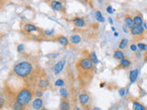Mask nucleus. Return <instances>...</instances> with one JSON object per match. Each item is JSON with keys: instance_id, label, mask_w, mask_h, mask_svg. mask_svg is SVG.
<instances>
[{"instance_id": "nucleus-1", "label": "nucleus", "mask_w": 147, "mask_h": 110, "mask_svg": "<svg viewBox=\"0 0 147 110\" xmlns=\"http://www.w3.org/2000/svg\"><path fill=\"white\" fill-rule=\"evenodd\" d=\"M33 71V65L31 64V62L28 61H22L18 62L13 68V72L15 73V75L23 78V79H26V78L30 76Z\"/></svg>"}, {"instance_id": "nucleus-2", "label": "nucleus", "mask_w": 147, "mask_h": 110, "mask_svg": "<svg viewBox=\"0 0 147 110\" xmlns=\"http://www.w3.org/2000/svg\"><path fill=\"white\" fill-rule=\"evenodd\" d=\"M34 92L32 91L30 87H23L16 95V100L20 102L23 107H27L29 105L32 98H33Z\"/></svg>"}, {"instance_id": "nucleus-3", "label": "nucleus", "mask_w": 147, "mask_h": 110, "mask_svg": "<svg viewBox=\"0 0 147 110\" xmlns=\"http://www.w3.org/2000/svg\"><path fill=\"white\" fill-rule=\"evenodd\" d=\"M94 62L92 61V59L89 56H85V57H82L77 61L76 63V67L78 69V71H81L83 72H91L94 71Z\"/></svg>"}, {"instance_id": "nucleus-4", "label": "nucleus", "mask_w": 147, "mask_h": 110, "mask_svg": "<svg viewBox=\"0 0 147 110\" xmlns=\"http://www.w3.org/2000/svg\"><path fill=\"white\" fill-rule=\"evenodd\" d=\"M130 33L133 38L142 39L144 35V29L142 25H134L130 29Z\"/></svg>"}, {"instance_id": "nucleus-5", "label": "nucleus", "mask_w": 147, "mask_h": 110, "mask_svg": "<svg viewBox=\"0 0 147 110\" xmlns=\"http://www.w3.org/2000/svg\"><path fill=\"white\" fill-rule=\"evenodd\" d=\"M90 101H91L90 95L88 94H86V93L80 94L79 96H78V102H79L80 105H82V107H88L89 104H90Z\"/></svg>"}, {"instance_id": "nucleus-6", "label": "nucleus", "mask_w": 147, "mask_h": 110, "mask_svg": "<svg viewBox=\"0 0 147 110\" xmlns=\"http://www.w3.org/2000/svg\"><path fill=\"white\" fill-rule=\"evenodd\" d=\"M50 85V82L47 78H40V79L37 82V87L38 89H41V90H45L47 89Z\"/></svg>"}, {"instance_id": "nucleus-7", "label": "nucleus", "mask_w": 147, "mask_h": 110, "mask_svg": "<svg viewBox=\"0 0 147 110\" xmlns=\"http://www.w3.org/2000/svg\"><path fill=\"white\" fill-rule=\"evenodd\" d=\"M31 107L35 110H39L43 107V100L41 97H36L33 101H32Z\"/></svg>"}, {"instance_id": "nucleus-8", "label": "nucleus", "mask_w": 147, "mask_h": 110, "mask_svg": "<svg viewBox=\"0 0 147 110\" xmlns=\"http://www.w3.org/2000/svg\"><path fill=\"white\" fill-rule=\"evenodd\" d=\"M64 64H65V61H64V60L59 61L56 64H55L54 67H53V72H54L55 74H59V73L62 72V71L63 70Z\"/></svg>"}, {"instance_id": "nucleus-9", "label": "nucleus", "mask_w": 147, "mask_h": 110, "mask_svg": "<svg viewBox=\"0 0 147 110\" xmlns=\"http://www.w3.org/2000/svg\"><path fill=\"white\" fill-rule=\"evenodd\" d=\"M131 65V62L125 57L124 59H122V60L119 61V65H118L117 68L118 69H127Z\"/></svg>"}, {"instance_id": "nucleus-10", "label": "nucleus", "mask_w": 147, "mask_h": 110, "mask_svg": "<svg viewBox=\"0 0 147 110\" xmlns=\"http://www.w3.org/2000/svg\"><path fill=\"white\" fill-rule=\"evenodd\" d=\"M23 30L27 33H31V32L34 31H38L39 29L37 28L34 24H31V23H26V24L23 26Z\"/></svg>"}, {"instance_id": "nucleus-11", "label": "nucleus", "mask_w": 147, "mask_h": 110, "mask_svg": "<svg viewBox=\"0 0 147 110\" xmlns=\"http://www.w3.org/2000/svg\"><path fill=\"white\" fill-rule=\"evenodd\" d=\"M71 21L77 28H83L86 26V21L83 17H74Z\"/></svg>"}, {"instance_id": "nucleus-12", "label": "nucleus", "mask_w": 147, "mask_h": 110, "mask_svg": "<svg viewBox=\"0 0 147 110\" xmlns=\"http://www.w3.org/2000/svg\"><path fill=\"white\" fill-rule=\"evenodd\" d=\"M51 7H52L53 9L56 11H62L63 10V6L62 2L60 1H56V0H53V1L51 2Z\"/></svg>"}, {"instance_id": "nucleus-13", "label": "nucleus", "mask_w": 147, "mask_h": 110, "mask_svg": "<svg viewBox=\"0 0 147 110\" xmlns=\"http://www.w3.org/2000/svg\"><path fill=\"white\" fill-rule=\"evenodd\" d=\"M57 41H58V43L60 45H62L63 46V47H67L69 42H70V40H69L65 36H63V35H59L57 37Z\"/></svg>"}, {"instance_id": "nucleus-14", "label": "nucleus", "mask_w": 147, "mask_h": 110, "mask_svg": "<svg viewBox=\"0 0 147 110\" xmlns=\"http://www.w3.org/2000/svg\"><path fill=\"white\" fill-rule=\"evenodd\" d=\"M124 22H125V25L128 29H131V28L134 26V23H133V17L130 15L124 16Z\"/></svg>"}, {"instance_id": "nucleus-15", "label": "nucleus", "mask_w": 147, "mask_h": 110, "mask_svg": "<svg viewBox=\"0 0 147 110\" xmlns=\"http://www.w3.org/2000/svg\"><path fill=\"white\" fill-rule=\"evenodd\" d=\"M59 108L62 110H67L70 108V104H69V101L67 98H63L60 101V105H59Z\"/></svg>"}, {"instance_id": "nucleus-16", "label": "nucleus", "mask_w": 147, "mask_h": 110, "mask_svg": "<svg viewBox=\"0 0 147 110\" xmlns=\"http://www.w3.org/2000/svg\"><path fill=\"white\" fill-rule=\"evenodd\" d=\"M113 57H114V59L118 60V61H121V60L125 58V54H124V52H122V50L117 49L113 53Z\"/></svg>"}, {"instance_id": "nucleus-17", "label": "nucleus", "mask_w": 147, "mask_h": 110, "mask_svg": "<svg viewBox=\"0 0 147 110\" xmlns=\"http://www.w3.org/2000/svg\"><path fill=\"white\" fill-rule=\"evenodd\" d=\"M138 75H139V70H138V69H134V70H132V71L130 72V82H131V84L135 82V81L137 80V78H138Z\"/></svg>"}, {"instance_id": "nucleus-18", "label": "nucleus", "mask_w": 147, "mask_h": 110, "mask_svg": "<svg viewBox=\"0 0 147 110\" xmlns=\"http://www.w3.org/2000/svg\"><path fill=\"white\" fill-rule=\"evenodd\" d=\"M132 108L134 110H146V107L138 101H132Z\"/></svg>"}, {"instance_id": "nucleus-19", "label": "nucleus", "mask_w": 147, "mask_h": 110, "mask_svg": "<svg viewBox=\"0 0 147 110\" xmlns=\"http://www.w3.org/2000/svg\"><path fill=\"white\" fill-rule=\"evenodd\" d=\"M69 40H70V42L73 44H78V43H80V41H81V37L79 35H72L70 37V39H69Z\"/></svg>"}, {"instance_id": "nucleus-20", "label": "nucleus", "mask_w": 147, "mask_h": 110, "mask_svg": "<svg viewBox=\"0 0 147 110\" xmlns=\"http://www.w3.org/2000/svg\"><path fill=\"white\" fill-rule=\"evenodd\" d=\"M24 107H23V105L20 102H18L17 100H15L11 104V108L12 109H15V110H21V109H24Z\"/></svg>"}, {"instance_id": "nucleus-21", "label": "nucleus", "mask_w": 147, "mask_h": 110, "mask_svg": "<svg viewBox=\"0 0 147 110\" xmlns=\"http://www.w3.org/2000/svg\"><path fill=\"white\" fill-rule=\"evenodd\" d=\"M133 23H134V25H142V23H144L142 17L141 15H136L135 17H133Z\"/></svg>"}, {"instance_id": "nucleus-22", "label": "nucleus", "mask_w": 147, "mask_h": 110, "mask_svg": "<svg viewBox=\"0 0 147 110\" xmlns=\"http://www.w3.org/2000/svg\"><path fill=\"white\" fill-rule=\"evenodd\" d=\"M128 43H129V40H126V39H122L121 40V42L119 43V49H121V50H124V49H126L127 48V46H128Z\"/></svg>"}, {"instance_id": "nucleus-23", "label": "nucleus", "mask_w": 147, "mask_h": 110, "mask_svg": "<svg viewBox=\"0 0 147 110\" xmlns=\"http://www.w3.org/2000/svg\"><path fill=\"white\" fill-rule=\"evenodd\" d=\"M59 92H60V95H61L63 98H68V90L65 88V87L61 88Z\"/></svg>"}, {"instance_id": "nucleus-24", "label": "nucleus", "mask_w": 147, "mask_h": 110, "mask_svg": "<svg viewBox=\"0 0 147 110\" xmlns=\"http://www.w3.org/2000/svg\"><path fill=\"white\" fill-rule=\"evenodd\" d=\"M95 16H96V20H98V21H99V22H104L105 21V18L103 17L102 14H101V12L99 10L96 11Z\"/></svg>"}, {"instance_id": "nucleus-25", "label": "nucleus", "mask_w": 147, "mask_h": 110, "mask_svg": "<svg viewBox=\"0 0 147 110\" xmlns=\"http://www.w3.org/2000/svg\"><path fill=\"white\" fill-rule=\"evenodd\" d=\"M137 47L140 50H142V52H147V44H145V43L139 42L137 44Z\"/></svg>"}, {"instance_id": "nucleus-26", "label": "nucleus", "mask_w": 147, "mask_h": 110, "mask_svg": "<svg viewBox=\"0 0 147 110\" xmlns=\"http://www.w3.org/2000/svg\"><path fill=\"white\" fill-rule=\"evenodd\" d=\"M90 57H91L92 61L94 62V63H95V64L98 63V57H96V53H95V52H91V53H90Z\"/></svg>"}, {"instance_id": "nucleus-27", "label": "nucleus", "mask_w": 147, "mask_h": 110, "mask_svg": "<svg viewBox=\"0 0 147 110\" xmlns=\"http://www.w3.org/2000/svg\"><path fill=\"white\" fill-rule=\"evenodd\" d=\"M34 95L36 96V97H41V96L43 95V92L41 89H39L34 92Z\"/></svg>"}, {"instance_id": "nucleus-28", "label": "nucleus", "mask_w": 147, "mask_h": 110, "mask_svg": "<svg viewBox=\"0 0 147 110\" xmlns=\"http://www.w3.org/2000/svg\"><path fill=\"white\" fill-rule=\"evenodd\" d=\"M55 86H63L64 85V81L62 80V79H59L57 80L56 82H55Z\"/></svg>"}, {"instance_id": "nucleus-29", "label": "nucleus", "mask_w": 147, "mask_h": 110, "mask_svg": "<svg viewBox=\"0 0 147 110\" xmlns=\"http://www.w3.org/2000/svg\"><path fill=\"white\" fill-rule=\"evenodd\" d=\"M24 50V45L23 44H20L18 46V52H22Z\"/></svg>"}, {"instance_id": "nucleus-30", "label": "nucleus", "mask_w": 147, "mask_h": 110, "mask_svg": "<svg viewBox=\"0 0 147 110\" xmlns=\"http://www.w3.org/2000/svg\"><path fill=\"white\" fill-rule=\"evenodd\" d=\"M130 49H131V52H136V50H138V47H137V45H135V44H131L130 46Z\"/></svg>"}, {"instance_id": "nucleus-31", "label": "nucleus", "mask_w": 147, "mask_h": 110, "mask_svg": "<svg viewBox=\"0 0 147 110\" xmlns=\"http://www.w3.org/2000/svg\"><path fill=\"white\" fill-rule=\"evenodd\" d=\"M125 92H126L125 88H121V89L119 90V94L121 96H123V95H125Z\"/></svg>"}, {"instance_id": "nucleus-32", "label": "nucleus", "mask_w": 147, "mask_h": 110, "mask_svg": "<svg viewBox=\"0 0 147 110\" xmlns=\"http://www.w3.org/2000/svg\"><path fill=\"white\" fill-rule=\"evenodd\" d=\"M107 12L108 13H109V14H112L113 13V8L110 7V6H109L108 7H107Z\"/></svg>"}, {"instance_id": "nucleus-33", "label": "nucleus", "mask_w": 147, "mask_h": 110, "mask_svg": "<svg viewBox=\"0 0 147 110\" xmlns=\"http://www.w3.org/2000/svg\"><path fill=\"white\" fill-rule=\"evenodd\" d=\"M53 30H45V31H44V34H45V35H52V34H53Z\"/></svg>"}, {"instance_id": "nucleus-34", "label": "nucleus", "mask_w": 147, "mask_h": 110, "mask_svg": "<svg viewBox=\"0 0 147 110\" xmlns=\"http://www.w3.org/2000/svg\"><path fill=\"white\" fill-rule=\"evenodd\" d=\"M147 62V52L144 55V62Z\"/></svg>"}, {"instance_id": "nucleus-35", "label": "nucleus", "mask_w": 147, "mask_h": 110, "mask_svg": "<svg viewBox=\"0 0 147 110\" xmlns=\"http://www.w3.org/2000/svg\"><path fill=\"white\" fill-rule=\"evenodd\" d=\"M109 23H110V24H113V21H112V19H111V18H109Z\"/></svg>"}, {"instance_id": "nucleus-36", "label": "nucleus", "mask_w": 147, "mask_h": 110, "mask_svg": "<svg viewBox=\"0 0 147 110\" xmlns=\"http://www.w3.org/2000/svg\"><path fill=\"white\" fill-rule=\"evenodd\" d=\"M146 109H147V107H146Z\"/></svg>"}]
</instances>
